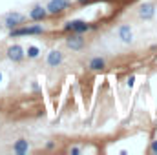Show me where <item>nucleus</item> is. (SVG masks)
<instances>
[{"instance_id": "obj_1", "label": "nucleus", "mask_w": 157, "mask_h": 155, "mask_svg": "<svg viewBox=\"0 0 157 155\" xmlns=\"http://www.w3.org/2000/svg\"><path fill=\"white\" fill-rule=\"evenodd\" d=\"M44 28L40 24H33V26H18L15 29H9V37L17 39V37H29V35H42Z\"/></svg>"}, {"instance_id": "obj_7", "label": "nucleus", "mask_w": 157, "mask_h": 155, "mask_svg": "<svg viewBox=\"0 0 157 155\" xmlns=\"http://www.w3.org/2000/svg\"><path fill=\"white\" fill-rule=\"evenodd\" d=\"M48 66H51V68H57V66H60L62 64V60H64V55H62V51H59V49H51L49 53H48Z\"/></svg>"}, {"instance_id": "obj_8", "label": "nucleus", "mask_w": 157, "mask_h": 155, "mask_svg": "<svg viewBox=\"0 0 157 155\" xmlns=\"http://www.w3.org/2000/svg\"><path fill=\"white\" fill-rule=\"evenodd\" d=\"M154 15H155V7L152 4H141L139 6V17L143 20H150V18H154Z\"/></svg>"}, {"instance_id": "obj_5", "label": "nucleus", "mask_w": 157, "mask_h": 155, "mask_svg": "<svg viewBox=\"0 0 157 155\" xmlns=\"http://www.w3.org/2000/svg\"><path fill=\"white\" fill-rule=\"evenodd\" d=\"M90 28H91V26H90L88 22H84V20H70V22L64 26V29H66V31H71V33H86Z\"/></svg>"}, {"instance_id": "obj_15", "label": "nucleus", "mask_w": 157, "mask_h": 155, "mask_svg": "<svg viewBox=\"0 0 157 155\" xmlns=\"http://www.w3.org/2000/svg\"><path fill=\"white\" fill-rule=\"evenodd\" d=\"M152 152H154V153H157V141H154V142H152Z\"/></svg>"}, {"instance_id": "obj_14", "label": "nucleus", "mask_w": 157, "mask_h": 155, "mask_svg": "<svg viewBox=\"0 0 157 155\" xmlns=\"http://www.w3.org/2000/svg\"><path fill=\"white\" fill-rule=\"evenodd\" d=\"M133 84H135V77L132 75V77H128V80H126V86L128 88H133Z\"/></svg>"}, {"instance_id": "obj_4", "label": "nucleus", "mask_w": 157, "mask_h": 155, "mask_svg": "<svg viewBox=\"0 0 157 155\" xmlns=\"http://www.w3.org/2000/svg\"><path fill=\"white\" fill-rule=\"evenodd\" d=\"M6 55H7V59L13 60V62H22V60L26 59V51H24V47H22L20 44H13V46H9L7 51H6Z\"/></svg>"}, {"instance_id": "obj_18", "label": "nucleus", "mask_w": 157, "mask_h": 155, "mask_svg": "<svg viewBox=\"0 0 157 155\" xmlns=\"http://www.w3.org/2000/svg\"><path fill=\"white\" fill-rule=\"evenodd\" d=\"M0 57H2V53H0Z\"/></svg>"}, {"instance_id": "obj_9", "label": "nucleus", "mask_w": 157, "mask_h": 155, "mask_svg": "<svg viewBox=\"0 0 157 155\" xmlns=\"http://www.w3.org/2000/svg\"><path fill=\"white\" fill-rule=\"evenodd\" d=\"M46 17H48V9L42 7V6H35V7L29 11V18L35 20V22H42Z\"/></svg>"}, {"instance_id": "obj_12", "label": "nucleus", "mask_w": 157, "mask_h": 155, "mask_svg": "<svg viewBox=\"0 0 157 155\" xmlns=\"http://www.w3.org/2000/svg\"><path fill=\"white\" fill-rule=\"evenodd\" d=\"M104 66H106V62H104V59H101V57H95V59L90 60V70H91V71H99V70H102Z\"/></svg>"}, {"instance_id": "obj_17", "label": "nucleus", "mask_w": 157, "mask_h": 155, "mask_svg": "<svg viewBox=\"0 0 157 155\" xmlns=\"http://www.w3.org/2000/svg\"><path fill=\"white\" fill-rule=\"evenodd\" d=\"M0 82H2V73H0Z\"/></svg>"}, {"instance_id": "obj_6", "label": "nucleus", "mask_w": 157, "mask_h": 155, "mask_svg": "<svg viewBox=\"0 0 157 155\" xmlns=\"http://www.w3.org/2000/svg\"><path fill=\"white\" fill-rule=\"evenodd\" d=\"M66 46L73 51H80L84 47V39H82V33H71L68 39H66Z\"/></svg>"}, {"instance_id": "obj_2", "label": "nucleus", "mask_w": 157, "mask_h": 155, "mask_svg": "<svg viewBox=\"0 0 157 155\" xmlns=\"http://www.w3.org/2000/svg\"><path fill=\"white\" fill-rule=\"evenodd\" d=\"M26 22V17L22 15V13H7L6 15V18H4V24H6V28L7 29H15V28H18V26H22Z\"/></svg>"}, {"instance_id": "obj_10", "label": "nucleus", "mask_w": 157, "mask_h": 155, "mask_svg": "<svg viewBox=\"0 0 157 155\" xmlns=\"http://www.w3.org/2000/svg\"><path fill=\"white\" fill-rule=\"evenodd\" d=\"M119 39L122 40L124 44H130L132 40H133V33H132V28L128 26V24H122L121 28H119Z\"/></svg>"}, {"instance_id": "obj_11", "label": "nucleus", "mask_w": 157, "mask_h": 155, "mask_svg": "<svg viewBox=\"0 0 157 155\" xmlns=\"http://www.w3.org/2000/svg\"><path fill=\"white\" fill-rule=\"evenodd\" d=\"M28 150H29V144H28V141H24V139H18V141L13 144V152L17 155L28 153Z\"/></svg>"}, {"instance_id": "obj_16", "label": "nucleus", "mask_w": 157, "mask_h": 155, "mask_svg": "<svg viewBox=\"0 0 157 155\" xmlns=\"http://www.w3.org/2000/svg\"><path fill=\"white\" fill-rule=\"evenodd\" d=\"M78 152H80V150H78V148H71V153H73V155H77Z\"/></svg>"}, {"instance_id": "obj_13", "label": "nucleus", "mask_w": 157, "mask_h": 155, "mask_svg": "<svg viewBox=\"0 0 157 155\" xmlns=\"http://www.w3.org/2000/svg\"><path fill=\"white\" fill-rule=\"evenodd\" d=\"M26 55H28L29 59H39L40 49L37 47V46H29V47H28V51H26Z\"/></svg>"}, {"instance_id": "obj_3", "label": "nucleus", "mask_w": 157, "mask_h": 155, "mask_svg": "<svg viewBox=\"0 0 157 155\" xmlns=\"http://www.w3.org/2000/svg\"><path fill=\"white\" fill-rule=\"evenodd\" d=\"M68 7H70V0H49L48 6H46L48 15H60Z\"/></svg>"}]
</instances>
